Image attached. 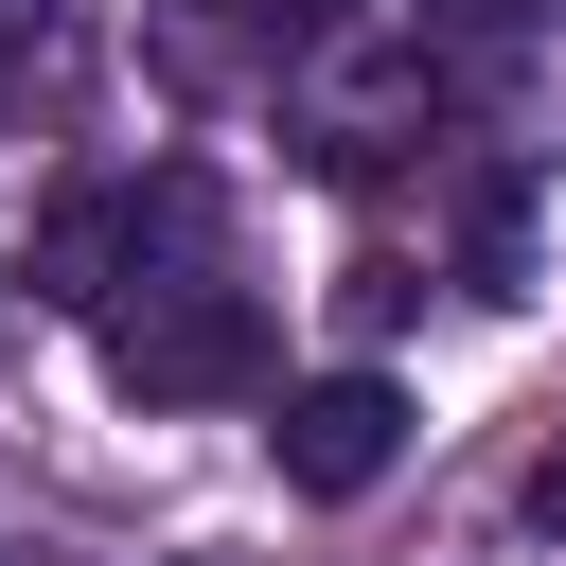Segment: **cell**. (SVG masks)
I'll return each mask as SVG.
<instances>
[{
	"label": "cell",
	"instance_id": "obj_4",
	"mask_svg": "<svg viewBox=\"0 0 566 566\" xmlns=\"http://www.w3.org/2000/svg\"><path fill=\"white\" fill-rule=\"evenodd\" d=\"M53 53H71V0H0V106H35Z\"/></svg>",
	"mask_w": 566,
	"mask_h": 566
},
{
	"label": "cell",
	"instance_id": "obj_5",
	"mask_svg": "<svg viewBox=\"0 0 566 566\" xmlns=\"http://www.w3.org/2000/svg\"><path fill=\"white\" fill-rule=\"evenodd\" d=\"M407 18H424V35H460V53H513L548 0H407Z\"/></svg>",
	"mask_w": 566,
	"mask_h": 566
},
{
	"label": "cell",
	"instance_id": "obj_7",
	"mask_svg": "<svg viewBox=\"0 0 566 566\" xmlns=\"http://www.w3.org/2000/svg\"><path fill=\"white\" fill-rule=\"evenodd\" d=\"M531 531H566V442H548V460H531Z\"/></svg>",
	"mask_w": 566,
	"mask_h": 566
},
{
	"label": "cell",
	"instance_id": "obj_1",
	"mask_svg": "<svg viewBox=\"0 0 566 566\" xmlns=\"http://www.w3.org/2000/svg\"><path fill=\"white\" fill-rule=\"evenodd\" d=\"M283 354H265V301L230 283V265H177V283H142V301H106V389L124 407H248Z\"/></svg>",
	"mask_w": 566,
	"mask_h": 566
},
{
	"label": "cell",
	"instance_id": "obj_3",
	"mask_svg": "<svg viewBox=\"0 0 566 566\" xmlns=\"http://www.w3.org/2000/svg\"><path fill=\"white\" fill-rule=\"evenodd\" d=\"M283 495H371L389 460H407V389L389 371H318V389H283Z\"/></svg>",
	"mask_w": 566,
	"mask_h": 566
},
{
	"label": "cell",
	"instance_id": "obj_6",
	"mask_svg": "<svg viewBox=\"0 0 566 566\" xmlns=\"http://www.w3.org/2000/svg\"><path fill=\"white\" fill-rule=\"evenodd\" d=\"M265 35H354V0H248Z\"/></svg>",
	"mask_w": 566,
	"mask_h": 566
},
{
	"label": "cell",
	"instance_id": "obj_2",
	"mask_svg": "<svg viewBox=\"0 0 566 566\" xmlns=\"http://www.w3.org/2000/svg\"><path fill=\"white\" fill-rule=\"evenodd\" d=\"M177 265H212V177H177V159H159V177H88V195L35 230V283L88 301V318L142 301V283H177Z\"/></svg>",
	"mask_w": 566,
	"mask_h": 566
}]
</instances>
